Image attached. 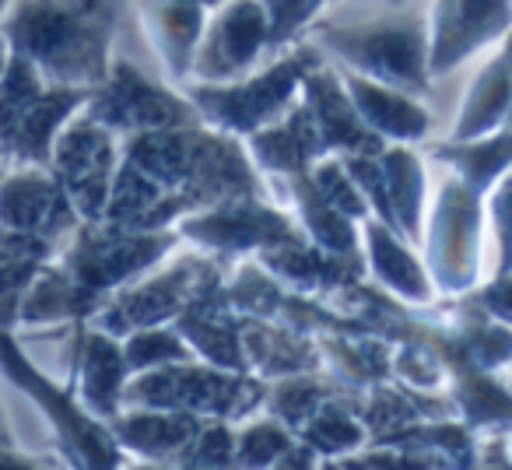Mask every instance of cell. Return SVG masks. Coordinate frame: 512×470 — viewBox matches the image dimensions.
Masks as SVG:
<instances>
[{
  "label": "cell",
  "instance_id": "cell-32",
  "mask_svg": "<svg viewBox=\"0 0 512 470\" xmlns=\"http://www.w3.org/2000/svg\"><path fill=\"white\" fill-rule=\"evenodd\" d=\"M404 4H428V0H330V8H404Z\"/></svg>",
  "mask_w": 512,
  "mask_h": 470
},
{
  "label": "cell",
  "instance_id": "cell-17",
  "mask_svg": "<svg viewBox=\"0 0 512 470\" xmlns=\"http://www.w3.org/2000/svg\"><path fill=\"white\" fill-rule=\"evenodd\" d=\"M130 4H134V18L141 25L144 43L151 46L162 71L176 85H183L190 78L193 53L204 36L211 8L190 4V0H130Z\"/></svg>",
  "mask_w": 512,
  "mask_h": 470
},
{
  "label": "cell",
  "instance_id": "cell-30",
  "mask_svg": "<svg viewBox=\"0 0 512 470\" xmlns=\"http://www.w3.org/2000/svg\"><path fill=\"white\" fill-rule=\"evenodd\" d=\"M467 414L474 421H498V418H512V400L505 397L498 386H491L488 379H470L467 390Z\"/></svg>",
  "mask_w": 512,
  "mask_h": 470
},
{
  "label": "cell",
  "instance_id": "cell-15",
  "mask_svg": "<svg viewBox=\"0 0 512 470\" xmlns=\"http://www.w3.org/2000/svg\"><path fill=\"white\" fill-rule=\"evenodd\" d=\"M242 141H246L249 158L256 162V169L264 172L267 183L302 176V172L313 169L323 155H330L320 137V127H316V120H313V109L306 106V99H299L281 120L253 130V134L242 137Z\"/></svg>",
  "mask_w": 512,
  "mask_h": 470
},
{
  "label": "cell",
  "instance_id": "cell-23",
  "mask_svg": "<svg viewBox=\"0 0 512 470\" xmlns=\"http://www.w3.org/2000/svg\"><path fill=\"white\" fill-rule=\"evenodd\" d=\"M432 155L484 193L512 169V130H505V134L495 130V134L470 137V141H446Z\"/></svg>",
  "mask_w": 512,
  "mask_h": 470
},
{
  "label": "cell",
  "instance_id": "cell-4",
  "mask_svg": "<svg viewBox=\"0 0 512 470\" xmlns=\"http://www.w3.org/2000/svg\"><path fill=\"white\" fill-rule=\"evenodd\" d=\"M127 25L120 32L109 74L102 78L99 88H92L85 109L92 116H99L102 123H109L113 130H120L123 137L200 123V113L190 102V95H186V88L176 85L162 71L155 53H141V57L134 53Z\"/></svg>",
  "mask_w": 512,
  "mask_h": 470
},
{
  "label": "cell",
  "instance_id": "cell-16",
  "mask_svg": "<svg viewBox=\"0 0 512 470\" xmlns=\"http://www.w3.org/2000/svg\"><path fill=\"white\" fill-rule=\"evenodd\" d=\"M302 99L313 109V120L330 155H355V151H383L386 141L369 130V123L358 116L344 78L327 57L306 74L302 81Z\"/></svg>",
  "mask_w": 512,
  "mask_h": 470
},
{
  "label": "cell",
  "instance_id": "cell-33",
  "mask_svg": "<svg viewBox=\"0 0 512 470\" xmlns=\"http://www.w3.org/2000/svg\"><path fill=\"white\" fill-rule=\"evenodd\" d=\"M11 57H15V50H11L8 36H4V32H0V78H4V71H8Z\"/></svg>",
  "mask_w": 512,
  "mask_h": 470
},
{
  "label": "cell",
  "instance_id": "cell-11",
  "mask_svg": "<svg viewBox=\"0 0 512 470\" xmlns=\"http://www.w3.org/2000/svg\"><path fill=\"white\" fill-rule=\"evenodd\" d=\"M123 144H127V137L88 109H78L57 134L50 169L64 183L81 221H102V214H106L123 165Z\"/></svg>",
  "mask_w": 512,
  "mask_h": 470
},
{
  "label": "cell",
  "instance_id": "cell-19",
  "mask_svg": "<svg viewBox=\"0 0 512 470\" xmlns=\"http://www.w3.org/2000/svg\"><path fill=\"white\" fill-rule=\"evenodd\" d=\"M127 379L130 365L127 355H123V341L85 323L78 348V369H74V386H78L85 411L109 425V418H116L123 411Z\"/></svg>",
  "mask_w": 512,
  "mask_h": 470
},
{
  "label": "cell",
  "instance_id": "cell-7",
  "mask_svg": "<svg viewBox=\"0 0 512 470\" xmlns=\"http://www.w3.org/2000/svg\"><path fill=\"white\" fill-rule=\"evenodd\" d=\"M85 88L46 81L25 57H11L0 78V165H50L64 123L88 106Z\"/></svg>",
  "mask_w": 512,
  "mask_h": 470
},
{
  "label": "cell",
  "instance_id": "cell-21",
  "mask_svg": "<svg viewBox=\"0 0 512 470\" xmlns=\"http://www.w3.org/2000/svg\"><path fill=\"white\" fill-rule=\"evenodd\" d=\"M512 113V57L502 50H491L470 74L467 88H463L460 102H456V116L449 123L446 141H470V137L495 134Z\"/></svg>",
  "mask_w": 512,
  "mask_h": 470
},
{
  "label": "cell",
  "instance_id": "cell-14",
  "mask_svg": "<svg viewBox=\"0 0 512 470\" xmlns=\"http://www.w3.org/2000/svg\"><path fill=\"white\" fill-rule=\"evenodd\" d=\"M337 71H341L344 88H348L358 116L386 144H421L425 137H432L435 113L421 95L404 92L397 85H386V81L365 78V74L348 71V67H337Z\"/></svg>",
  "mask_w": 512,
  "mask_h": 470
},
{
  "label": "cell",
  "instance_id": "cell-18",
  "mask_svg": "<svg viewBox=\"0 0 512 470\" xmlns=\"http://www.w3.org/2000/svg\"><path fill=\"white\" fill-rule=\"evenodd\" d=\"M362 257L372 278L407 306H432L439 295L425 267V257L418 253V243H411L407 235H400L397 228L372 218V214L362 221Z\"/></svg>",
  "mask_w": 512,
  "mask_h": 470
},
{
  "label": "cell",
  "instance_id": "cell-34",
  "mask_svg": "<svg viewBox=\"0 0 512 470\" xmlns=\"http://www.w3.org/2000/svg\"><path fill=\"white\" fill-rule=\"evenodd\" d=\"M190 4H204V8H218V4H225V0H190Z\"/></svg>",
  "mask_w": 512,
  "mask_h": 470
},
{
  "label": "cell",
  "instance_id": "cell-13",
  "mask_svg": "<svg viewBox=\"0 0 512 470\" xmlns=\"http://www.w3.org/2000/svg\"><path fill=\"white\" fill-rule=\"evenodd\" d=\"M512 25V0H428V67L446 81L484 57Z\"/></svg>",
  "mask_w": 512,
  "mask_h": 470
},
{
  "label": "cell",
  "instance_id": "cell-24",
  "mask_svg": "<svg viewBox=\"0 0 512 470\" xmlns=\"http://www.w3.org/2000/svg\"><path fill=\"white\" fill-rule=\"evenodd\" d=\"M295 446V432L271 411H256L235 425V463L242 467H271Z\"/></svg>",
  "mask_w": 512,
  "mask_h": 470
},
{
  "label": "cell",
  "instance_id": "cell-5",
  "mask_svg": "<svg viewBox=\"0 0 512 470\" xmlns=\"http://www.w3.org/2000/svg\"><path fill=\"white\" fill-rule=\"evenodd\" d=\"M320 60L323 53L302 39L288 50H278L264 67H256L246 78L221 81V85L190 81L183 88L204 123L235 137H249L253 130L281 120L302 99V81Z\"/></svg>",
  "mask_w": 512,
  "mask_h": 470
},
{
  "label": "cell",
  "instance_id": "cell-29",
  "mask_svg": "<svg viewBox=\"0 0 512 470\" xmlns=\"http://www.w3.org/2000/svg\"><path fill=\"white\" fill-rule=\"evenodd\" d=\"M484 218L491 235V271L512 274V169L491 186V197L484 200Z\"/></svg>",
  "mask_w": 512,
  "mask_h": 470
},
{
  "label": "cell",
  "instance_id": "cell-31",
  "mask_svg": "<svg viewBox=\"0 0 512 470\" xmlns=\"http://www.w3.org/2000/svg\"><path fill=\"white\" fill-rule=\"evenodd\" d=\"M484 309L512 327V274H495V285L484 288Z\"/></svg>",
  "mask_w": 512,
  "mask_h": 470
},
{
  "label": "cell",
  "instance_id": "cell-26",
  "mask_svg": "<svg viewBox=\"0 0 512 470\" xmlns=\"http://www.w3.org/2000/svg\"><path fill=\"white\" fill-rule=\"evenodd\" d=\"M120 341H123V355H127V365H130V376H134V372L162 369V365H172V362H186V358H197L176 323L137 327V330H130L127 337H120Z\"/></svg>",
  "mask_w": 512,
  "mask_h": 470
},
{
  "label": "cell",
  "instance_id": "cell-6",
  "mask_svg": "<svg viewBox=\"0 0 512 470\" xmlns=\"http://www.w3.org/2000/svg\"><path fill=\"white\" fill-rule=\"evenodd\" d=\"M264 400L267 386L260 379H249L246 369H221L204 358L134 372L123 390V407H165L197 418H221L232 425L264 411Z\"/></svg>",
  "mask_w": 512,
  "mask_h": 470
},
{
  "label": "cell",
  "instance_id": "cell-28",
  "mask_svg": "<svg viewBox=\"0 0 512 470\" xmlns=\"http://www.w3.org/2000/svg\"><path fill=\"white\" fill-rule=\"evenodd\" d=\"M271 18V36L274 50H288V46L302 43L313 22L330 8V0H260Z\"/></svg>",
  "mask_w": 512,
  "mask_h": 470
},
{
  "label": "cell",
  "instance_id": "cell-22",
  "mask_svg": "<svg viewBox=\"0 0 512 470\" xmlns=\"http://www.w3.org/2000/svg\"><path fill=\"white\" fill-rule=\"evenodd\" d=\"M242 348H246V369L253 365L264 376H292V372L316 369L313 344L299 330L274 327V323H246L242 327Z\"/></svg>",
  "mask_w": 512,
  "mask_h": 470
},
{
  "label": "cell",
  "instance_id": "cell-35",
  "mask_svg": "<svg viewBox=\"0 0 512 470\" xmlns=\"http://www.w3.org/2000/svg\"><path fill=\"white\" fill-rule=\"evenodd\" d=\"M8 4H11V0H0V15H4V8H8Z\"/></svg>",
  "mask_w": 512,
  "mask_h": 470
},
{
  "label": "cell",
  "instance_id": "cell-9",
  "mask_svg": "<svg viewBox=\"0 0 512 470\" xmlns=\"http://www.w3.org/2000/svg\"><path fill=\"white\" fill-rule=\"evenodd\" d=\"M78 221V207L50 165H4L0 172V250H57L78 232Z\"/></svg>",
  "mask_w": 512,
  "mask_h": 470
},
{
  "label": "cell",
  "instance_id": "cell-20",
  "mask_svg": "<svg viewBox=\"0 0 512 470\" xmlns=\"http://www.w3.org/2000/svg\"><path fill=\"white\" fill-rule=\"evenodd\" d=\"M204 421L207 418L186 411H165V407H123L116 418H109V435L144 460L179 463Z\"/></svg>",
  "mask_w": 512,
  "mask_h": 470
},
{
  "label": "cell",
  "instance_id": "cell-1",
  "mask_svg": "<svg viewBox=\"0 0 512 470\" xmlns=\"http://www.w3.org/2000/svg\"><path fill=\"white\" fill-rule=\"evenodd\" d=\"M127 18L130 0H11L0 32L46 81L92 92L109 74Z\"/></svg>",
  "mask_w": 512,
  "mask_h": 470
},
{
  "label": "cell",
  "instance_id": "cell-36",
  "mask_svg": "<svg viewBox=\"0 0 512 470\" xmlns=\"http://www.w3.org/2000/svg\"><path fill=\"white\" fill-rule=\"evenodd\" d=\"M0 435H4V418H0Z\"/></svg>",
  "mask_w": 512,
  "mask_h": 470
},
{
  "label": "cell",
  "instance_id": "cell-12",
  "mask_svg": "<svg viewBox=\"0 0 512 470\" xmlns=\"http://www.w3.org/2000/svg\"><path fill=\"white\" fill-rule=\"evenodd\" d=\"M274 36H271V18H267L260 0H225L218 8H211L204 25V36L197 43L190 64V81L200 85H221V81H235L253 74L256 67H264L274 57Z\"/></svg>",
  "mask_w": 512,
  "mask_h": 470
},
{
  "label": "cell",
  "instance_id": "cell-37",
  "mask_svg": "<svg viewBox=\"0 0 512 470\" xmlns=\"http://www.w3.org/2000/svg\"><path fill=\"white\" fill-rule=\"evenodd\" d=\"M0 172H4V165H0Z\"/></svg>",
  "mask_w": 512,
  "mask_h": 470
},
{
  "label": "cell",
  "instance_id": "cell-3",
  "mask_svg": "<svg viewBox=\"0 0 512 470\" xmlns=\"http://www.w3.org/2000/svg\"><path fill=\"white\" fill-rule=\"evenodd\" d=\"M439 295H463L488 264V218L481 190L439 162L418 243Z\"/></svg>",
  "mask_w": 512,
  "mask_h": 470
},
{
  "label": "cell",
  "instance_id": "cell-25",
  "mask_svg": "<svg viewBox=\"0 0 512 470\" xmlns=\"http://www.w3.org/2000/svg\"><path fill=\"white\" fill-rule=\"evenodd\" d=\"M334 393L327 390L320 376L313 369L309 372H292V376H281L278 383L267 390V400H264V411L278 414L292 432H302L306 421L320 411L323 400H330Z\"/></svg>",
  "mask_w": 512,
  "mask_h": 470
},
{
  "label": "cell",
  "instance_id": "cell-8",
  "mask_svg": "<svg viewBox=\"0 0 512 470\" xmlns=\"http://www.w3.org/2000/svg\"><path fill=\"white\" fill-rule=\"evenodd\" d=\"M211 278H214V260L207 253L172 250L169 257H162L148 271L130 278L127 285L109 292V299L92 309L88 323L113 337H127L137 327L176 323L186 313V306L204 295Z\"/></svg>",
  "mask_w": 512,
  "mask_h": 470
},
{
  "label": "cell",
  "instance_id": "cell-10",
  "mask_svg": "<svg viewBox=\"0 0 512 470\" xmlns=\"http://www.w3.org/2000/svg\"><path fill=\"white\" fill-rule=\"evenodd\" d=\"M179 243L207 253L211 260H246L249 253H264L267 246L306 239L299 218L278 207L267 193L256 197H232L221 204L200 207L176 221Z\"/></svg>",
  "mask_w": 512,
  "mask_h": 470
},
{
  "label": "cell",
  "instance_id": "cell-27",
  "mask_svg": "<svg viewBox=\"0 0 512 470\" xmlns=\"http://www.w3.org/2000/svg\"><path fill=\"white\" fill-rule=\"evenodd\" d=\"M302 442L313 446L316 453H330V460H337V453H348L365 442V425L348 411L344 404H337L334 397L323 400L320 411L306 421L302 428Z\"/></svg>",
  "mask_w": 512,
  "mask_h": 470
},
{
  "label": "cell",
  "instance_id": "cell-2",
  "mask_svg": "<svg viewBox=\"0 0 512 470\" xmlns=\"http://www.w3.org/2000/svg\"><path fill=\"white\" fill-rule=\"evenodd\" d=\"M330 64L386 81L428 99L435 88L428 67V4L404 8H327L306 32Z\"/></svg>",
  "mask_w": 512,
  "mask_h": 470
}]
</instances>
